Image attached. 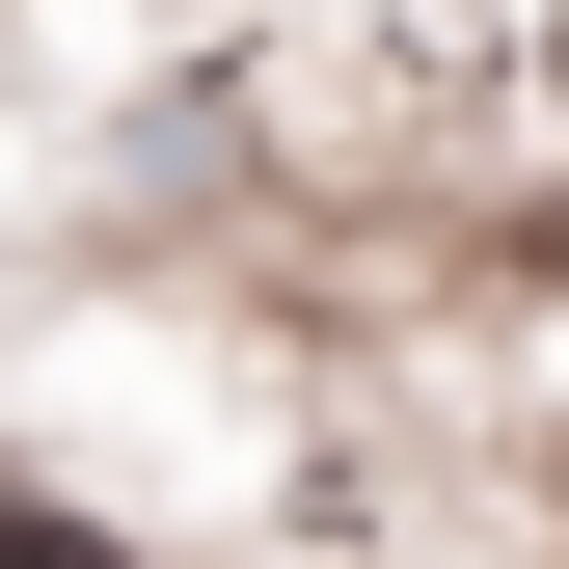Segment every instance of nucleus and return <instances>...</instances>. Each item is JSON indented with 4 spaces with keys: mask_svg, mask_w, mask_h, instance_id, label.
I'll return each mask as SVG.
<instances>
[{
    "mask_svg": "<svg viewBox=\"0 0 569 569\" xmlns=\"http://www.w3.org/2000/svg\"><path fill=\"white\" fill-rule=\"evenodd\" d=\"M0 569H109V542H54V516H0Z\"/></svg>",
    "mask_w": 569,
    "mask_h": 569,
    "instance_id": "obj_1",
    "label": "nucleus"
},
{
    "mask_svg": "<svg viewBox=\"0 0 569 569\" xmlns=\"http://www.w3.org/2000/svg\"><path fill=\"white\" fill-rule=\"evenodd\" d=\"M542 82H569V28H542Z\"/></svg>",
    "mask_w": 569,
    "mask_h": 569,
    "instance_id": "obj_2",
    "label": "nucleus"
}]
</instances>
